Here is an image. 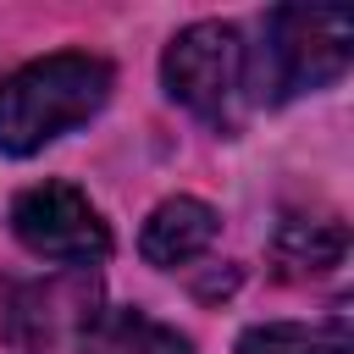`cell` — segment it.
<instances>
[{"instance_id":"1","label":"cell","mask_w":354,"mask_h":354,"mask_svg":"<svg viewBox=\"0 0 354 354\" xmlns=\"http://www.w3.org/2000/svg\"><path fill=\"white\" fill-rule=\"evenodd\" d=\"M111 94V66L100 55H44L0 83V149L33 155L66 127L88 122Z\"/></svg>"},{"instance_id":"2","label":"cell","mask_w":354,"mask_h":354,"mask_svg":"<svg viewBox=\"0 0 354 354\" xmlns=\"http://www.w3.org/2000/svg\"><path fill=\"white\" fill-rule=\"evenodd\" d=\"M266 72H260V94L271 83V100L321 88L332 77H343L348 66V44H354V22L337 6H277L266 17Z\"/></svg>"},{"instance_id":"3","label":"cell","mask_w":354,"mask_h":354,"mask_svg":"<svg viewBox=\"0 0 354 354\" xmlns=\"http://www.w3.org/2000/svg\"><path fill=\"white\" fill-rule=\"evenodd\" d=\"M160 72L188 111H199L205 122H232L249 83V50L227 22H194L171 39Z\"/></svg>"},{"instance_id":"4","label":"cell","mask_w":354,"mask_h":354,"mask_svg":"<svg viewBox=\"0 0 354 354\" xmlns=\"http://www.w3.org/2000/svg\"><path fill=\"white\" fill-rule=\"evenodd\" d=\"M11 232L44 260H105L111 232L72 183H33L11 205Z\"/></svg>"},{"instance_id":"5","label":"cell","mask_w":354,"mask_h":354,"mask_svg":"<svg viewBox=\"0 0 354 354\" xmlns=\"http://www.w3.org/2000/svg\"><path fill=\"white\" fill-rule=\"evenodd\" d=\"M94 282L88 271H72V277H50V282H28L11 293V337L28 343V348H55L66 337H83L88 321L100 315L94 310Z\"/></svg>"},{"instance_id":"6","label":"cell","mask_w":354,"mask_h":354,"mask_svg":"<svg viewBox=\"0 0 354 354\" xmlns=\"http://www.w3.org/2000/svg\"><path fill=\"white\" fill-rule=\"evenodd\" d=\"M210 238H216V210H210V205H199V199H166V205H155V216L144 221L138 249H144V260H155V266H183V260H194Z\"/></svg>"},{"instance_id":"7","label":"cell","mask_w":354,"mask_h":354,"mask_svg":"<svg viewBox=\"0 0 354 354\" xmlns=\"http://www.w3.org/2000/svg\"><path fill=\"white\" fill-rule=\"evenodd\" d=\"M83 354H194L177 326H160L144 310H100L77 337Z\"/></svg>"},{"instance_id":"8","label":"cell","mask_w":354,"mask_h":354,"mask_svg":"<svg viewBox=\"0 0 354 354\" xmlns=\"http://www.w3.org/2000/svg\"><path fill=\"white\" fill-rule=\"evenodd\" d=\"M343 249H348L343 221H304V216H293V221L277 227V266L293 271V277H304V271H332V266L343 260Z\"/></svg>"},{"instance_id":"9","label":"cell","mask_w":354,"mask_h":354,"mask_svg":"<svg viewBox=\"0 0 354 354\" xmlns=\"http://www.w3.org/2000/svg\"><path fill=\"white\" fill-rule=\"evenodd\" d=\"M310 354H348V332H337V337H326L321 348H310Z\"/></svg>"}]
</instances>
